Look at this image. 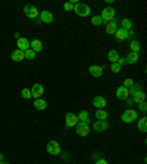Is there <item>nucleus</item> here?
I'll use <instances>...</instances> for the list:
<instances>
[{"label": "nucleus", "mask_w": 147, "mask_h": 164, "mask_svg": "<svg viewBox=\"0 0 147 164\" xmlns=\"http://www.w3.org/2000/svg\"><path fill=\"white\" fill-rule=\"evenodd\" d=\"M74 12L81 18H87V16H90L91 9H90V6L85 5V3H75L74 5Z\"/></svg>", "instance_id": "f257e3e1"}, {"label": "nucleus", "mask_w": 147, "mask_h": 164, "mask_svg": "<svg viewBox=\"0 0 147 164\" xmlns=\"http://www.w3.org/2000/svg\"><path fill=\"white\" fill-rule=\"evenodd\" d=\"M137 119H138V113H137V110H134V108L125 110L124 113H122V116H121V120L124 123H134Z\"/></svg>", "instance_id": "f03ea898"}, {"label": "nucleus", "mask_w": 147, "mask_h": 164, "mask_svg": "<svg viewBox=\"0 0 147 164\" xmlns=\"http://www.w3.org/2000/svg\"><path fill=\"white\" fill-rule=\"evenodd\" d=\"M75 128H77L75 132H77L78 136H87L91 132V126L88 123H85V122H78Z\"/></svg>", "instance_id": "7ed1b4c3"}, {"label": "nucleus", "mask_w": 147, "mask_h": 164, "mask_svg": "<svg viewBox=\"0 0 147 164\" xmlns=\"http://www.w3.org/2000/svg\"><path fill=\"white\" fill-rule=\"evenodd\" d=\"M115 13H116V11H115L113 7H105L102 11V13H100V18L103 19V22L108 23L115 19Z\"/></svg>", "instance_id": "20e7f679"}, {"label": "nucleus", "mask_w": 147, "mask_h": 164, "mask_svg": "<svg viewBox=\"0 0 147 164\" xmlns=\"http://www.w3.org/2000/svg\"><path fill=\"white\" fill-rule=\"evenodd\" d=\"M24 13H25V16L29 18V19H37L38 15H40L38 9L33 5H25V7H24Z\"/></svg>", "instance_id": "39448f33"}, {"label": "nucleus", "mask_w": 147, "mask_h": 164, "mask_svg": "<svg viewBox=\"0 0 147 164\" xmlns=\"http://www.w3.org/2000/svg\"><path fill=\"white\" fill-rule=\"evenodd\" d=\"M47 153L50 154V155H60L62 153V148L59 145V142L57 141H50L47 144Z\"/></svg>", "instance_id": "423d86ee"}, {"label": "nucleus", "mask_w": 147, "mask_h": 164, "mask_svg": "<svg viewBox=\"0 0 147 164\" xmlns=\"http://www.w3.org/2000/svg\"><path fill=\"white\" fill-rule=\"evenodd\" d=\"M43 94H44V86L40 84V82L33 85V88H31V97H33V98H35V100H37V98H41Z\"/></svg>", "instance_id": "0eeeda50"}, {"label": "nucleus", "mask_w": 147, "mask_h": 164, "mask_svg": "<svg viewBox=\"0 0 147 164\" xmlns=\"http://www.w3.org/2000/svg\"><path fill=\"white\" fill-rule=\"evenodd\" d=\"M38 21L43 23H51L55 21V16H53V13L50 11H43V12H40Z\"/></svg>", "instance_id": "6e6552de"}, {"label": "nucleus", "mask_w": 147, "mask_h": 164, "mask_svg": "<svg viewBox=\"0 0 147 164\" xmlns=\"http://www.w3.org/2000/svg\"><path fill=\"white\" fill-rule=\"evenodd\" d=\"M77 123H78V117H77V114L66 113V116H65V124H66V128H75Z\"/></svg>", "instance_id": "1a4fd4ad"}, {"label": "nucleus", "mask_w": 147, "mask_h": 164, "mask_svg": "<svg viewBox=\"0 0 147 164\" xmlns=\"http://www.w3.org/2000/svg\"><path fill=\"white\" fill-rule=\"evenodd\" d=\"M106 104H108V101H106V98L102 95H96L94 98H93V106L97 108V110H102V108L106 107Z\"/></svg>", "instance_id": "9d476101"}, {"label": "nucleus", "mask_w": 147, "mask_h": 164, "mask_svg": "<svg viewBox=\"0 0 147 164\" xmlns=\"http://www.w3.org/2000/svg\"><path fill=\"white\" fill-rule=\"evenodd\" d=\"M109 122L108 120H97L96 123L93 124V129L96 130V132H105V130L109 129Z\"/></svg>", "instance_id": "9b49d317"}, {"label": "nucleus", "mask_w": 147, "mask_h": 164, "mask_svg": "<svg viewBox=\"0 0 147 164\" xmlns=\"http://www.w3.org/2000/svg\"><path fill=\"white\" fill-rule=\"evenodd\" d=\"M88 72H90L91 76H94V78H100L103 76V68L102 66H99V65H91L90 68H88Z\"/></svg>", "instance_id": "f8f14e48"}, {"label": "nucleus", "mask_w": 147, "mask_h": 164, "mask_svg": "<svg viewBox=\"0 0 147 164\" xmlns=\"http://www.w3.org/2000/svg\"><path fill=\"white\" fill-rule=\"evenodd\" d=\"M128 97H130V92H128V90H127L125 86H119L118 90H116V98H118V100L125 101Z\"/></svg>", "instance_id": "ddd939ff"}, {"label": "nucleus", "mask_w": 147, "mask_h": 164, "mask_svg": "<svg viewBox=\"0 0 147 164\" xmlns=\"http://www.w3.org/2000/svg\"><path fill=\"white\" fill-rule=\"evenodd\" d=\"M115 38L118 41H125L127 38H128V31L127 29H124V28H118L116 31H115Z\"/></svg>", "instance_id": "4468645a"}, {"label": "nucleus", "mask_w": 147, "mask_h": 164, "mask_svg": "<svg viewBox=\"0 0 147 164\" xmlns=\"http://www.w3.org/2000/svg\"><path fill=\"white\" fill-rule=\"evenodd\" d=\"M28 48H29V40L25 38V37H21V38L18 40V50L27 51Z\"/></svg>", "instance_id": "2eb2a0df"}, {"label": "nucleus", "mask_w": 147, "mask_h": 164, "mask_svg": "<svg viewBox=\"0 0 147 164\" xmlns=\"http://www.w3.org/2000/svg\"><path fill=\"white\" fill-rule=\"evenodd\" d=\"M29 48L34 51V53H40V51H43V43L40 40L29 41Z\"/></svg>", "instance_id": "dca6fc26"}, {"label": "nucleus", "mask_w": 147, "mask_h": 164, "mask_svg": "<svg viewBox=\"0 0 147 164\" xmlns=\"http://www.w3.org/2000/svg\"><path fill=\"white\" fill-rule=\"evenodd\" d=\"M116 29H118V21H116V18H115L113 21H110V22L106 23V32L110 34V35H113Z\"/></svg>", "instance_id": "f3484780"}, {"label": "nucleus", "mask_w": 147, "mask_h": 164, "mask_svg": "<svg viewBox=\"0 0 147 164\" xmlns=\"http://www.w3.org/2000/svg\"><path fill=\"white\" fill-rule=\"evenodd\" d=\"M77 117H78V122H85V123L90 124L91 119H90V114L87 110H81L78 114H77Z\"/></svg>", "instance_id": "a211bd4d"}, {"label": "nucleus", "mask_w": 147, "mask_h": 164, "mask_svg": "<svg viewBox=\"0 0 147 164\" xmlns=\"http://www.w3.org/2000/svg\"><path fill=\"white\" fill-rule=\"evenodd\" d=\"M25 59V54H24V51L21 50H13L12 51V60L13 62H21V60H24Z\"/></svg>", "instance_id": "6ab92c4d"}, {"label": "nucleus", "mask_w": 147, "mask_h": 164, "mask_svg": "<svg viewBox=\"0 0 147 164\" xmlns=\"http://www.w3.org/2000/svg\"><path fill=\"white\" fill-rule=\"evenodd\" d=\"M125 59H127V63H128V65H136V63L138 62V53H132V51H131L130 54L125 56Z\"/></svg>", "instance_id": "aec40b11"}, {"label": "nucleus", "mask_w": 147, "mask_h": 164, "mask_svg": "<svg viewBox=\"0 0 147 164\" xmlns=\"http://www.w3.org/2000/svg\"><path fill=\"white\" fill-rule=\"evenodd\" d=\"M34 107L37 108V110H46V108H47V103H46L43 98H37L34 101Z\"/></svg>", "instance_id": "412c9836"}, {"label": "nucleus", "mask_w": 147, "mask_h": 164, "mask_svg": "<svg viewBox=\"0 0 147 164\" xmlns=\"http://www.w3.org/2000/svg\"><path fill=\"white\" fill-rule=\"evenodd\" d=\"M108 59H109V62L110 63H116L118 62V59H119V53L116 50H110L108 53Z\"/></svg>", "instance_id": "4be33fe9"}, {"label": "nucleus", "mask_w": 147, "mask_h": 164, "mask_svg": "<svg viewBox=\"0 0 147 164\" xmlns=\"http://www.w3.org/2000/svg\"><path fill=\"white\" fill-rule=\"evenodd\" d=\"M138 130H140L141 133H146V130H147V119L146 117L138 119Z\"/></svg>", "instance_id": "5701e85b"}, {"label": "nucleus", "mask_w": 147, "mask_h": 164, "mask_svg": "<svg viewBox=\"0 0 147 164\" xmlns=\"http://www.w3.org/2000/svg\"><path fill=\"white\" fill-rule=\"evenodd\" d=\"M97 117V120H108V111L102 108V110H96V114H94Z\"/></svg>", "instance_id": "b1692460"}, {"label": "nucleus", "mask_w": 147, "mask_h": 164, "mask_svg": "<svg viewBox=\"0 0 147 164\" xmlns=\"http://www.w3.org/2000/svg\"><path fill=\"white\" fill-rule=\"evenodd\" d=\"M121 28H124L127 29V31H130V29H132V21L131 19H128V18H124L122 21H121Z\"/></svg>", "instance_id": "393cba45"}, {"label": "nucleus", "mask_w": 147, "mask_h": 164, "mask_svg": "<svg viewBox=\"0 0 147 164\" xmlns=\"http://www.w3.org/2000/svg\"><path fill=\"white\" fill-rule=\"evenodd\" d=\"M141 85H140V84H134V85H132V86H131V88H130V90H128V92H130V95L131 97H134V95H136V94H138V92H141Z\"/></svg>", "instance_id": "a878e982"}, {"label": "nucleus", "mask_w": 147, "mask_h": 164, "mask_svg": "<svg viewBox=\"0 0 147 164\" xmlns=\"http://www.w3.org/2000/svg\"><path fill=\"white\" fill-rule=\"evenodd\" d=\"M130 48H131V51H132V53H140V50H141V45H140V43H138V40L131 41Z\"/></svg>", "instance_id": "bb28decb"}, {"label": "nucleus", "mask_w": 147, "mask_h": 164, "mask_svg": "<svg viewBox=\"0 0 147 164\" xmlns=\"http://www.w3.org/2000/svg\"><path fill=\"white\" fill-rule=\"evenodd\" d=\"M132 101L134 103H137V104H140V103H143V101H146V94L144 92H138V94H136V95L132 97Z\"/></svg>", "instance_id": "cd10ccee"}, {"label": "nucleus", "mask_w": 147, "mask_h": 164, "mask_svg": "<svg viewBox=\"0 0 147 164\" xmlns=\"http://www.w3.org/2000/svg\"><path fill=\"white\" fill-rule=\"evenodd\" d=\"M91 23H93L94 27H99V25L103 23V19L100 18V15H94V16L91 18Z\"/></svg>", "instance_id": "c85d7f7f"}, {"label": "nucleus", "mask_w": 147, "mask_h": 164, "mask_svg": "<svg viewBox=\"0 0 147 164\" xmlns=\"http://www.w3.org/2000/svg\"><path fill=\"white\" fill-rule=\"evenodd\" d=\"M21 97H22L24 100H29V98H33V97H31V90H29V88H24V90L21 91Z\"/></svg>", "instance_id": "c756f323"}, {"label": "nucleus", "mask_w": 147, "mask_h": 164, "mask_svg": "<svg viewBox=\"0 0 147 164\" xmlns=\"http://www.w3.org/2000/svg\"><path fill=\"white\" fill-rule=\"evenodd\" d=\"M24 54H25V59H28V60H34V59H35V54H37V53H34V51L31 50V48H28L27 51H24Z\"/></svg>", "instance_id": "7c9ffc66"}, {"label": "nucleus", "mask_w": 147, "mask_h": 164, "mask_svg": "<svg viewBox=\"0 0 147 164\" xmlns=\"http://www.w3.org/2000/svg\"><path fill=\"white\" fill-rule=\"evenodd\" d=\"M136 84V82H134V81L131 79V78H125V81H124V85H122V86H125V88H127V90H130L131 86H132V85Z\"/></svg>", "instance_id": "2f4dec72"}, {"label": "nucleus", "mask_w": 147, "mask_h": 164, "mask_svg": "<svg viewBox=\"0 0 147 164\" xmlns=\"http://www.w3.org/2000/svg\"><path fill=\"white\" fill-rule=\"evenodd\" d=\"M110 70H112L113 74H119V72H121V66H119L118 63H112V66H110Z\"/></svg>", "instance_id": "473e14b6"}, {"label": "nucleus", "mask_w": 147, "mask_h": 164, "mask_svg": "<svg viewBox=\"0 0 147 164\" xmlns=\"http://www.w3.org/2000/svg\"><path fill=\"white\" fill-rule=\"evenodd\" d=\"M63 9L66 12H71V11H74V5L71 3V2H66L65 5H63Z\"/></svg>", "instance_id": "72a5a7b5"}, {"label": "nucleus", "mask_w": 147, "mask_h": 164, "mask_svg": "<svg viewBox=\"0 0 147 164\" xmlns=\"http://www.w3.org/2000/svg\"><path fill=\"white\" fill-rule=\"evenodd\" d=\"M138 110H140V111H143V113H146V111H147L146 101H143V103H140V104H138Z\"/></svg>", "instance_id": "f704fd0d"}, {"label": "nucleus", "mask_w": 147, "mask_h": 164, "mask_svg": "<svg viewBox=\"0 0 147 164\" xmlns=\"http://www.w3.org/2000/svg\"><path fill=\"white\" fill-rule=\"evenodd\" d=\"M127 40H131V41L137 40V38H136V32H134L132 29H130V31H128V38H127Z\"/></svg>", "instance_id": "c9c22d12"}, {"label": "nucleus", "mask_w": 147, "mask_h": 164, "mask_svg": "<svg viewBox=\"0 0 147 164\" xmlns=\"http://www.w3.org/2000/svg\"><path fill=\"white\" fill-rule=\"evenodd\" d=\"M116 63H118L119 66L122 68L124 65H127V59H125V57H119V59H118V62H116Z\"/></svg>", "instance_id": "e433bc0d"}, {"label": "nucleus", "mask_w": 147, "mask_h": 164, "mask_svg": "<svg viewBox=\"0 0 147 164\" xmlns=\"http://www.w3.org/2000/svg\"><path fill=\"white\" fill-rule=\"evenodd\" d=\"M96 164H109V163L105 158H100V160H97V161H96Z\"/></svg>", "instance_id": "4c0bfd02"}, {"label": "nucleus", "mask_w": 147, "mask_h": 164, "mask_svg": "<svg viewBox=\"0 0 147 164\" xmlns=\"http://www.w3.org/2000/svg\"><path fill=\"white\" fill-rule=\"evenodd\" d=\"M125 101L128 103V104H132V103H134V101H132V98H130V97H128V98H127V100H125Z\"/></svg>", "instance_id": "58836bf2"}, {"label": "nucleus", "mask_w": 147, "mask_h": 164, "mask_svg": "<svg viewBox=\"0 0 147 164\" xmlns=\"http://www.w3.org/2000/svg\"><path fill=\"white\" fill-rule=\"evenodd\" d=\"M15 38H16V40H19V38H21V34H19V32H15Z\"/></svg>", "instance_id": "ea45409f"}, {"label": "nucleus", "mask_w": 147, "mask_h": 164, "mask_svg": "<svg viewBox=\"0 0 147 164\" xmlns=\"http://www.w3.org/2000/svg\"><path fill=\"white\" fill-rule=\"evenodd\" d=\"M0 164H9V161H5V160H3V161H0Z\"/></svg>", "instance_id": "a19ab883"}, {"label": "nucleus", "mask_w": 147, "mask_h": 164, "mask_svg": "<svg viewBox=\"0 0 147 164\" xmlns=\"http://www.w3.org/2000/svg\"><path fill=\"white\" fill-rule=\"evenodd\" d=\"M3 158H5V157H3V154L0 153V161H3Z\"/></svg>", "instance_id": "79ce46f5"}]
</instances>
